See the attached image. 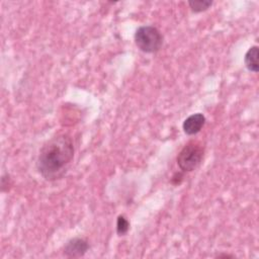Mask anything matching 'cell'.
I'll use <instances>...</instances> for the list:
<instances>
[{
    "label": "cell",
    "mask_w": 259,
    "mask_h": 259,
    "mask_svg": "<svg viewBox=\"0 0 259 259\" xmlns=\"http://www.w3.org/2000/svg\"><path fill=\"white\" fill-rule=\"evenodd\" d=\"M204 148L199 142L187 143L177 156V165L183 172H190L196 169L201 163Z\"/></svg>",
    "instance_id": "obj_3"
},
{
    "label": "cell",
    "mask_w": 259,
    "mask_h": 259,
    "mask_svg": "<svg viewBox=\"0 0 259 259\" xmlns=\"http://www.w3.org/2000/svg\"><path fill=\"white\" fill-rule=\"evenodd\" d=\"M172 183L173 184H179L180 182H181V180H182V175L181 174H178V173H176L173 177H172Z\"/></svg>",
    "instance_id": "obj_9"
},
{
    "label": "cell",
    "mask_w": 259,
    "mask_h": 259,
    "mask_svg": "<svg viewBox=\"0 0 259 259\" xmlns=\"http://www.w3.org/2000/svg\"><path fill=\"white\" fill-rule=\"evenodd\" d=\"M234 255H230V254H226V253H222L217 255V258H234Z\"/></svg>",
    "instance_id": "obj_10"
},
{
    "label": "cell",
    "mask_w": 259,
    "mask_h": 259,
    "mask_svg": "<svg viewBox=\"0 0 259 259\" xmlns=\"http://www.w3.org/2000/svg\"><path fill=\"white\" fill-rule=\"evenodd\" d=\"M73 158L72 138L67 134H59L50 139L39 150L36 168L46 180H58L65 175Z\"/></svg>",
    "instance_id": "obj_1"
},
{
    "label": "cell",
    "mask_w": 259,
    "mask_h": 259,
    "mask_svg": "<svg viewBox=\"0 0 259 259\" xmlns=\"http://www.w3.org/2000/svg\"><path fill=\"white\" fill-rule=\"evenodd\" d=\"M212 4V1L210 0H189L188 5L194 13H199L202 11L207 10Z\"/></svg>",
    "instance_id": "obj_7"
},
{
    "label": "cell",
    "mask_w": 259,
    "mask_h": 259,
    "mask_svg": "<svg viewBox=\"0 0 259 259\" xmlns=\"http://www.w3.org/2000/svg\"><path fill=\"white\" fill-rule=\"evenodd\" d=\"M258 56H259V52H258V47L257 46H253L251 47L247 53L245 54L244 57V63L246 68L253 73H257L259 71V64H258Z\"/></svg>",
    "instance_id": "obj_6"
},
{
    "label": "cell",
    "mask_w": 259,
    "mask_h": 259,
    "mask_svg": "<svg viewBox=\"0 0 259 259\" xmlns=\"http://www.w3.org/2000/svg\"><path fill=\"white\" fill-rule=\"evenodd\" d=\"M204 123H205V116L202 113L197 112V113H193V114L189 115L183 121L182 127L186 135L193 136L200 132V130L202 128Z\"/></svg>",
    "instance_id": "obj_5"
},
{
    "label": "cell",
    "mask_w": 259,
    "mask_h": 259,
    "mask_svg": "<svg viewBox=\"0 0 259 259\" xmlns=\"http://www.w3.org/2000/svg\"><path fill=\"white\" fill-rule=\"evenodd\" d=\"M89 249V244L82 238H73L64 246V255L68 258H79L85 255Z\"/></svg>",
    "instance_id": "obj_4"
},
{
    "label": "cell",
    "mask_w": 259,
    "mask_h": 259,
    "mask_svg": "<svg viewBox=\"0 0 259 259\" xmlns=\"http://www.w3.org/2000/svg\"><path fill=\"white\" fill-rule=\"evenodd\" d=\"M135 44L146 54L158 52L163 44V36L158 28L152 25H142L135 32Z\"/></svg>",
    "instance_id": "obj_2"
},
{
    "label": "cell",
    "mask_w": 259,
    "mask_h": 259,
    "mask_svg": "<svg viewBox=\"0 0 259 259\" xmlns=\"http://www.w3.org/2000/svg\"><path fill=\"white\" fill-rule=\"evenodd\" d=\"M130 229V222L124 215H118L116 220V233L118 236H124Z\"/></svg>",
    "instance_id": "obj_8"
}]
</instances>
